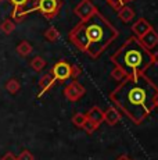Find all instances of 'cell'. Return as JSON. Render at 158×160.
<instances>
[{
  "label": "cell",
  "instance_id": "cell-1",
  "mask_svg": "<svg viewBox=\"0 0 158 160\" xmlns=\"http://www.w3.org/2000/svg\"><path fill=\"white\" fill-rule=\"evenodd\" d=\"M110 100L135 124L158 109V87L146 74L128 75L110 93Z\"/></svg>",
  "mask_w": 158,
  "mask_h": 160
},
{
  "label": "cell",
  "instance_id": "cell-2",
  "mask_svg": "<svg viewBox=\"0 0 158 160\" xmlns=\"http://www.w3.org/2000/svg\"><path fill=\"white\" fill-rule=\"evenodd\" d=\"M119 32L114 25L97 11L92 17L82 20L68 33L69 42L92 58L100 57L117 41Z\"/></svg>",
  "mask_w": 158,
  "mask_h": 160
},
{
  "label": "cell",
  "instance_id": "cell-3",
  "mask_svg": "<svg viewBox=\"0 0 158 160\" xmlns=\"http://www.w3.org/2000/svg\"><path fill=\"white\" fill-rule=\"evenodd\" d=\"M110 60L126 75L146 74V71L153 66L151 52L147 50L136 36H129L123 45L114 54H111Z\"/></svg>",
  "mask_w": 158,
  "mask_h": 160
},
{
  "label": "cell",
  "instance_id": "cell-4",
  "mask_svg": "<svg viewBox=\"0 0 158 160\" xmlns=\"http://www.w3.org/2000/svg\"><path fill=\"white\" fill-rule=\"evenodd\" d=\"M61 7H63V0H36L33 7L17 13L14 15V20L21 21L26 14L35 13V11H38L39 14H42L46 20H53V18L60 13Z\"/></svg>",
  "mask_w": 158,
  "mask_h": 160
},
{
  "label": "cell",
  "instance_id": "cell-5",
  "mask_svg": "<svg viewBox=\"0 0 158 160\" xmlns=\"http://www.w3.org/2000/svg\"><path fill=\"white\" fill-rule=\"evenodd\" d=\"M49 72L53 77L54 84H57V82H65L67 79H69L72 75V66L68 61L60 60L51 67V70Z\"/></svg>",
  "mask_w": 158,
  "mask_h": 160
},
{
  "label": "cell",
  "instance_id": "cell-6",
  "mask_svg": "<svg viewBox=\"0 0 158 160\" xmlns=\"http://www.w3.org/2000/svg\"><path fill=\"white\" fill-rule=\"evenodd\" d=\"M85 93H86V89H85L83 85H82L81 82H78L77 79H72V81L64 88V96H65L69 102H78L79 99H82V98L85 96Z\"/></svg>",
  "mask_w": 158,
  "mask_h": 160
},
{
  "label": "cell",
  "instance_id": "cell-7",
  "mask_svg": "<svg viewBox=\"0 0 158 160\" xmlns=\"http://www.w3.org/2000/svg\"><path fill=\"white\" fill-rule=\"evenodd\" d=\"M97 11H99V10H97L96 6L93 4L90 0H82L77 7H75L74 13L77 14L78 17L81 18V21H82V20H86V18L92 17V15L96 14Z\"/></svg>",
  "mask_w": 158,
  "mask_h": 160
},
{
  "label": "cell",
  "instance_id": "cell-8",
  "mask_svg": "<svg viewBox=\"0 0 158 160\" xmlns=\"http://www.w3.org/2000/svg\"><path fill=\"white\" fill-rule=\"evenodd\" d=\"M130 29H132V32L135 33L133 36H136L137 39H140L142 36H144L146 33L148 32V31L153 29V27H151V24L148 22L146 18H139V20L132 25Z\"/></svg>",
  "mask_w": 158,
  "mask_h": 160
},
{
  "label": "cell",
  "instance_id": "cell-9",
  "mask_svg": "<svg viewBox=\"0 0 158 160\" xmlns=\"http://www.w3.org/2000/svg\"><path fill=\"white\" fill-rule=\"evenodd\" d=\"M139 41H140V43L144 46L147 50H151V49H154L158 45V32L153 28L151 31H148L144 36H142Z\"/></svg>",
  "mask_w": 158,
  "mask_h": 160
},
{
  "label": "cell",
  "instance_id": "cell-10",
  "mask_svg": "<svg viewBox=\"0 0 158 160\" xmlns=\"http://www.w3.org/2000/svg\"><path fill=\"white\" fill-rule=\"evenodd\" d=\"M54 81H53V77H51L50 72H46L43 77L40 78L39 81V92H38V98H42L43 93H46L49 89H51L54 87Z\"/></svg>",
  "mask_w": 158,
  "mask_h": 160
},
{
  "label": "cell",
  "instance_id": "cell-11",
  "mask_svg": "<svg viewBox=\"0 0 158 160\" xmlns=\"http://www.w3.org/2000/svg\"><path fill=\"white\" fill-rule=\"evenodd\" d=\"M121 118V113L118 112L117 107H108L105 112H103V120L107 122L108 125H115Z\"/></svg>",
  "mask_w": 158,
  "mask_h": 160
},
{
  "label": "cell",
  "instance_id": "cell-12",
  "mask_svg": "<svg viewBox=\"0 0 158 160\" xmlns=\"http://www.w3.org/2000/svg\"><path fill=\"white\" fill-rule=\"evenodd\" d=\"M85 116H86V118L89 120V121L95 122V124L99 125V127H100V124L104 121V120H103V110L100 109L99 106L92 107L87 113H85Z\"/></svg>",
  "mask_w": 158,
  "mask_h": 160
},
{
  "label": "cell",
  "instance_id": "cell-13",
  "mask_svg": "<svg viewBox=\"0 0 158 160\" xmlns=\"http://www.w3.org/2000/svg\"><path fill=\"white\" fill-rule=\"evenodd\" d=\"M117 13H118V17L121 18V21H122V22H125V24L130 22V21L135 18V11H133V8L129 7L128 4L122 6V7H121Z\"/></svg>",
  "mask_w": 158,
  "mask_h": 160
},
{
  "label": "cell",
  "instance_id": "cell-14",
  "mask_svg": "<svg viewBox=\"0 0 158 160\" xmlns=\"http://www.w3.org/2000/svg\"><path fill=\"white\" fill-rule=\"evenodd\" d=\"M60 32L58 29L56 28V27H50V28H47L44 31V38L47 39L49 42H57L60 39Z\"/></svg>",
  "mask_w": 158,
  "mask_h": 160
},
{
  "label": "cell",
  "instance_id": "cell-15",
  "mask_svg": "<svg viewBox=\"0 0 158 160\" xmlns=\"http://www.w3.org/2000/svg\"><path fill=\"white\" fill-rule=\"evenodd\" d=\"M46 60H44L43 57H40V56H36V57H33L32 60H31V67L35 71H42V70L46 67Z\"/></svg>",
  "mask_w": 158,
  "mask_h": 160
},
{
  "label": "cell",
  "instance_id": "cell-16",
  "mask_svg": "<svg viewBox=\"0 0 158 160\" xmlns=\"http://www.w3.org/2000/svg\"><path fill=\"white\" fill-rule=\"evenodd\" d=\"M8 2L14 6V11H13V18H14V15L17 13H20V11H22L24 7H26L31 0H8Z\"/></svg>",
  "mask_w": 158,
  "mask_h": 160
},
{
  "label": "cell",
  "instance_id": "cell-17",
  "mask_svg": "<svg viewBox=\"0 0 158 160\" xmlns=\"http://www.w3.org/2000/svg\"><path fill=\"white\" fill-rule=\"evenodd\" d=\"M17 52L21 54V56H28V54L32 53V45L26 41H22L17 46Z\"/></svg>",
  "mask_w": 158,
  "mask_h": 160
},
{
  "label": "cell",
  "instance_id": "cell-18",
  "mask_svg": "<svg viewBox=\"0 0 158 160\" xmlns=\"http://www.w3.org/2000/svg\"><path fill=\"white\" fill-rule=\"evenodd\" d=\"M71 121H72V124H74L75 127L82 128L85 125V122L87 121V118H86V116H85L83 113H75V114L72 116Z\"/></svg>",
  "mask_w": 158,
  "mask_h": 160
},
{
  "label": "cell",
  "instance_id": "cell-19",
  "mask_svg": "<svg viewBox=\"0 0 158 160\" xmlns=\"http://www.w3.org/2000/svg\"><path fill=\"white\" fill-rule=\"evenodd\" d=\"M6 89H7L10 93H17L20 91V82L17 79H10V81L6 84Z\"/></svg>",
  "mask_w": 158,
  "mask_h": 160
},
{
  "label": "cell",
  "instance_id": "cell-20",
  "mask_svg": "<svg viewBox=\"0 0 158 160\" xmlns=\"http://www.w3.org/2000/svg\"><path fill=\"white\" fill-rule=\"evenodd\" d=\"M111 77H112V78H115V79H117V81L122 82V81L126 78L128 75H126V74L123 72L121 68H118V67H115V68L112 70V72H111Z\"/></svg>",
  "mask_w": 158,
  "mask_h": 160
},
{
  "label": "cell",
  "instance_id": "cell-21",
  "mask_svg": "<svg viewBox=\"0 0 158 160\" xmlns=\"http://www.w3.org/2000/svg\"><path fill=\"white\" fill-rule=\"evenodd\" d=\"M82 128L85 130V132H86V134H93V132H95L96 130H99V125H96L95 122H92V121H89V120H87V121L85 122V125H83Z\"/></svg>",
  "mask_w": 158,
  "mask_h": 160
},
{
  "label": "cell",
  "instance_id": "cell-22",
  "mask_svg": "<svg viewBox=\"0 0 158 160\" xmlns=\"http://www.w3.org/2000/svg\"><path fill=\"white\" fill-rule=\"evenodd\" d=\"M14 22L11 20H6L2 24V29H3V32H6V33H11L14 31Z\"/></svg>",
  "mask_w": 158,
  "mask_h": 160
},
{
  "label": "cell",
  "instance_id": "cell-23",
  "mask_svg": "<svg viewBox=\"0 0 158 160\" xmlns=\"http://www.w3.org/2000/svg\"><path fill=\"white\" fill-rule=\"evenodd\" d=\"M105 2H107L108 4H110L112 8H114L115 11H118L121 7H122V6H125V4H126L125 0H105Z\"/></svg>",
  "mask_w": 158,
  "mask_h": 160
},
{
  "label": "cell",
  "instance_id": "cell-24",
  "mask_svg": "<svg viewBox=\"0 0 158 160\" xmlns=\"http://www.w3.org/2000/svg\"><path fill=\"white\" fill-rule=\"evenodd\" d=\"M17 160H35V158H33V155L29 150H22L20 153V156L17 158Z\"/></svg>",
  "mask_w": 158,
  "mask_h": 160
},
{
  "label": "cell",
  "instance_id": "cell-25",
  "mask_svg": "<svg viewBox=\"0 0 158 160\" xmlns=\"http://www.w3.org/2000/svg\"><path fill=\"white\" fill-rule=\"evenodd\" d=\"M81 74H82L81 67H79V66H74V64H72V75H71V78L72 79H77Z\"/></svg>",
  "mask_w": 158,
  "mask_h": 160
},
{
  "label": "cell",
  "instance_id": "cell-26",
  "mask_svg": "<svg viewBox=\"0 0 158 160\" xmlns=\"http://www.w3.org/2000/svg\"><path fill=\"white\" fill-rule=\"evenodd\" d=\"M0 160H17V158H16V156H14L11 152H7V153H6V155L3 156V158L0 159Z\"/></svg>",
  "mask_w": 158,
  "mask_h": 160
},
{
  "label": "cell",
  "instance_id": "cell-27",
  "mask_svg": "<svg viewBox=\"0 0 158 160\" xmlns=\"http://www.w3.org/2000/svg\"><path fill=\"white\" fill-rule=\"evenodd\" d=\"M151 57H153V64L158 66V52H151Z\"/></svg>",
  "mask_w": 158,
  "mask_h": 160
},
{
  "label": "cell",
  "instance_id": "cell-28",
  "mask_svg": "<svg viewBox=\"0 0 158 160\" xmlns=\"http://www.w3.org/2000/svg\"><path fill=\"white\" fill-rule=\"evenodd\" d=\"M117 160H130V159H129V158H128V156H126V155H121V156H119V158H118Z\"/></svg>",
  "mask_w": 158,
  "mask_h": 160
},
{
  "label": "cell",
  "instance_id": "cell-29",
  "mask_svg": "<svg viewBox=\"0 0 158 160\" xmlns=\"http://www.w3.org/2000/svg\"><path fill=\"white\" fill-rule=\"evenodd\" d=\"M129 2H133V0H125V3H129Z\"/></svg>",
  "mask_w": 158,
  "mask_h": 160
}]
</instances>
